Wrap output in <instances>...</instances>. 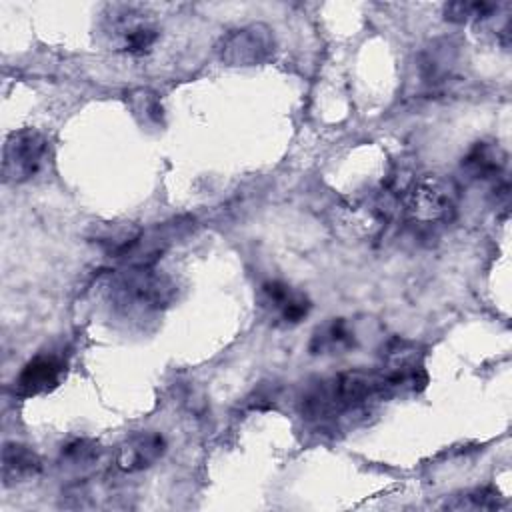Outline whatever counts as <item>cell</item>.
<instances>
[{"label":"cell","instance_id":"cell-2","mask_svg":"<svg viewBox=\"0 0 512 512\" xmlns=\"http://www.w3.org/2000/svg\"><path fill=\"white\" fill-rule=\"evenodd\" d=\"M176 284L152 264H132L112 276L108 298L114 314L126 320H148L172 304Z\"/></svg>","mask_w":512,"mask_h":512},{"label":"cell","instance_id":"cell-8","mask_svg":"<svg viewBox=\"0 0 512 512\" xmlns=\"http://www.w3.org/2000/svg\"><path fill=\"white\" fill-rule=\"evenodd\" d=\"M64 374H66V364L58 356H52V354L34 356L24 364V368L16 376L14 392L24 398L52 392L62 382Z\"/></svg>","mask_w":512,"mask_h":512},{"label":"cell","instance_id":"cell-16","mask_svg":"<svg viewBox=\"0 0 512 512\" xmlns=\"http://www.w3.org/2000/svg\"><path fill=\"white\" fill-rule=\"evenodd\" d=\"M498 10L494 2H450L444 6V16L450 22H474L490 18Z\"/></svg>","mask_w":512,"mask_h":512},{"label":"cell","instance_id":"cell-3","mask_svg":"<svg viewBox=\"0 0 512 512\" xmlns=\"http://www.w3.org/2000/svg\"><path fill=\"white\" fill-rule=\"evenodd\" d=\"M406 216L418 224L446 222L456 212L458 188L450 178L426 174L414 180L398 198Z\"/></svg>","mask_w":512,"mask_h":512},{"label":"cell","instance_id":"cell-14","mask_svg":"<svg viewBox=\"0 0 512 512\" xmlns=\"http://www.w3.org/2000/svg\"><path fill=\"white\" fill-rule=\"evenodd\" d=\"M356 346V334L344 318H332L320 324L310 338L308 350L316 356L344 354Z\"/></svg>","mask_w":512,"mask_h":512},{"label":"cell","instance_id":"cell-6","mask_svg":"<svg viewBox=\"0 0 512 512\" xmlns=\"http://www.w3.org/2000/svg\"><path fill=\"white\" fill-rule=\"evenodd\" d=\"M276 48L272 28L262 22L230 30L218 44V54L228 66H256L266 62Z\"/></svg>","mask_w":512,"mask_h":512},{"label":"cell","instance_id":"cell-17","mask_svg":"<svg viewBox=\"0 0 512 512\" xmlns=\"http://www.w3.org/2000/svg\"><path fill=\"white\" fill-rule=\"evenodd\" d=\"M130 100H132V108L134 112H142L146 120H152V122H158L160 116H162V106L156 98V94L148 92V90H136L130 94Z\"/></svg>","mask_w":512,"mask_h":512},{"label":"cell","instance_id":"cell-7","mask_svg":"<svg viewBox=\"0 0 512 512\" xmlns=\"http://www.w3.org/2000/svg\"><path fill=\"white\" fill-rule=\"evenodd\" d=\"M378 372L384 378L390 396L398 392H418L428 382L420 354L408 342L400 340L390 342Z\"/></svg>","mask_w":512,"mask_h":512},{"label":"cell","instance_id":"cell-4","mask_svg":"<svg viewBox=\"0 0 512 512\" xmlns=\"http://www.w3.org/2000/svg\"><path fill=\"white\" fill-rule=\"evenodd\" d=\"M102 32L112 50L132 56L148 54L160 36V30L150 14L134 4L108 6L102 20Z\"/></svg>","mask_w":512,"mask_h":512},{"label":"cell","instance_id":"cell-18","mask_svg":"<svg viewBox=\"0 0 512 512\" xmlns=\"http://www.w3.org/2000/svg\"><path fill=\"white\" fill-rule=\"evenodd\" d=\"M96 454V444L86 440V438H78V440H72L70 444H66L62 448V456L66 460H72V462H88L92 456Z\"/></svg>","mask_w":512,"mask_h":512},{"label":"cell","instance_id":"cell-12","mask_svg":"<svg viewBox=\"0 0 512 512\" xmlns=\"http://www.w3.org/2000/svg\"><path fill=\"white\" fill-rule=\"evenodd\" d=\"M508 164V156L498 142H476L462 158V170L470 180L490 182L498 180Z\"/></svg>","mask_w":512,"mask_h":512},{"label":"cell","instance_id":"cell-10","mask_svg":"<svg viewBox=\"0 0 512 512\" xmlns=\"http://www.w3.org/2000/svg\"><path fill=\"white\" fill-rule=\"evenodd\" d=\"M386 200L376 202H348L338 206V228L352 238L372 236L388 216Z\"/></svg>","mask_w":512,"mask_h":512},{"label":"cell","instance_id":"cell-9","mask_svg":"<svg viewBox=\"0 0 512 512\" xmlns=\"http://www.w3.org/2000/svg\"><path fill=\"white\" fill-rule=\"evenodd\" d=\"M166 440L158 432H136L116 450V464L124 472H140L162 458Z\"/></svg>","mask_w":512,"mask_h":512},{"label":"cell","instance_id":"cell-5","mask_svg":"<svg viewBox=\"0 0 512 512\" xmlns=\"http://www.w3.org/2000/svg\"><path fill=\"white\" fill-rule=\"evenodd\" d=\"M50 158V142L36 128L8 134L2 146V176L8 184H22L38 176Z\"/></svg>","mask_w":512,"mask_h":512},{"label":"cell","instance_id":"cell-11","mask_svg":"<svg viewBox=\"0 0 512 512\" xmlns=\"http://www.w3.org/2000/svg\"><path fill=\"white\" fill-rule=\"evenodd\" d=\"M262 304L272 310L284 324H298L310 312V300L302 294L292 290L282 280H268L260 286Z\"/></svg>","mask_w":512,"mask_h":512},{"label":"cell","instance_id":"cell-13","mask_svg":"<svg viewBox=\"0 0 512 512\" xmlns=\"http://www.w3.org/2000/svg\"><path fill=\"white\" fill-rule=\"evenodd\" d=\"M42 472L40 456L18 442H6L2 448V484L16 486L36 478Z\"/></svg>","mask_w":512,"mask_h":512},{"label":"cell","instance_id":"cell-1","mask_svg":"<svg viewBox=\"0 0 512 512\" xmlns=\"http://www.w3.org/2000/svg\"><path fill=\"white\" fill-rule=\"evenodd\" d=\"M386 396L390 394L378 370H348L310 386L302 396V414L318 422L334 420Z\"/></svg>","mask_w":512,"mask_h":512},{"label":"cell","instance_id":"cell-15","mask_svg":"<svg viewBox=\"0 0 512 512\" xmlns=\"http://www.w3.org/2000/svg\"><path fill=\"white\" fill-rule=\"evenodd\" d=\"M500 506V496L496 490L490 488H476L468 490L464 494L452 496V500H446L444 508L448 510H494Z\"/></svg>","mask_w":512,"mask_h":512}]
</instances>
